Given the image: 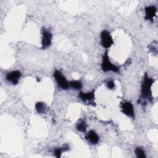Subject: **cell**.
<instances>
[{
  "mask_svg": "<svg viewBox=\"0 0 158 158\" xmlns=\"http://www.w3.org/2000/svg\"><path fill=\"white\" fill-rule=\"evenodd\" d=\"M154 82V80L149 77L148 75L146 73L144 74L143 80L141 84V98L139 101L145 99H148L150 102L152 100V90L151 88Z\"/></svg>",
  "mask_w": 158,
  "mask_h": 158,
  "instance_id": "cell-1",
  "label": "cell"
},
{
  "mask_svg": "<svg viewBox=\"0 0 158 158\" xmlns=\"http://www.w3.org/2000/svg\"><path fill=\"white\" fill-rule=\"evenodd\" d=\"M101 69L103 72H107L109 71H112L114 72H118L119 71V67L113 64L110 59L108 55V51L106 50L102 56Z\"/></svg>",
  "mask_w": 158,
  "mask_h": 158,
  "instance_id": "cell-2",
  "label": "cell"
},
{
  "mask_svg": "<svg viewBox=\"0 0 158 158\" xmlns=\"http://www.w3.org/2000/svg\"><path fill=\"white\" fill-rule=\"evenodd\" d=\"M101 44L104 48H110L113 44V39L109 31L107 30H103L101 33Z\"/></svg>",
  "mask_w": 158,
  "mask_h": 158,
  "instance_id": "cell-3",
  "label": "cell"
},
{
  "mask_svg": "<svg viewBox=\"0 0 158 158\" xmlns=\"http://www.w3.org/2000/svg\"><path fill=\"white\" fill-rule=\"evenodd\" d=\"M54 77L59 86L63 89H67L69 87V83L67 81L66 78L62 75L60 72L56 70L54 72Z\"/></svg>",
  "mask_w": 158,
  "mask_h": 158,
  "instance_id": "cell-4",
  "label": "cell"
},
{
  "mask_svg": "<svg viewBox=\"0 0 158 158\" xmlns=\"http://www.w3.org/2000/svg\"><path fill=\"white\" fill-rule=\"evenodd\" d=\"M120 108L122 112L126 115L131 118L135 117V110L133 105L128 101H125L120 103Z\"/></svg>",
  "mask_w": 158,
  "mask_h": 158,
  "instance_id": "cell-5",
  "label": "cell"
},
{
  "mask_svg": "<svg viewBox=\"0 0 158 158\" xmlns=\"http://www.w3.org/2000/svg\"><path fill=\"white\" fill-rule=\"evenodd\" d=\"M52 35L50 31L46 29H43L42 30V49H46L51 46L52 42Z\"/></svg>",
  "mask_w": 158,
  "mask_h": 158,
  "instance_id": "cell-6",
  "label": "cell"
},
{
  "mask_svg": "<svg viewBox=\"0 0 158 158\" xmlns=\"http://www.w3.org/2000/svg\"><path fill=\"white\" fill-rule=\"evenodd\" d=\"M21 77V72L19 70H14L7 73L6 78L7 81L12 83L14 85H16L19 83V80Z\"/></svg>",
  "mask_w": 158,
  "mask_h": 158,
  "instance_id": "cell-7",
  "label": "cell"
},
{
  "mask_svg": "<svg viewBox=\"0 0 158 158\" xmlns=\"http://www.w3.org/2000/svg\"><path fill=\"white\" fill-rule=\"evenodd\" d=\"M145 17L144 19L148 20L153 22L154 18L156 16L157 8L155 6H149L145 7Z\"/></svg>",
  "mask_w": 158,
  "mask_h": 158,
  "instance_id": "cell-8",
  "label": "cell"
},
{
  "mask_svg": "<svg viewBox=\"0 0 158 158\" xmlns=\"http://www.w3.org/2000/svg\"><path fill=\"white\" fill-rule=\"evenodd\" d=\"M85 138L88 141H89L91 143H92L93 144H96L98 143L99 140V138L98 135L94 130H90L86 134Z\"/></svg>",
  "mask_w": 158,
  "mask_h": 158,
  "instance_id": "cell-9",
  "label": "cell"
},
{
  "mask_svg": "<svg viewBox=\"0 0 158 158\" xmlns=\"http://www.w3.org/2000/svg\"><path fill=\"white\" fill-rule=\"evenodd\" d=\"M79 98L83 100V101H89L91 102L94 100V91H92L91 92L88 93H83V92H80Z\"/></svg>",
  "mask_w": 158,
  "mask_h": 158,
  "instance_id": "cell-10",
  "label": "cell"
},
{
  "mask_svg": "<svg viewBox=\"0 0 158 158\" xmlns=\"http://www.w3.org/2000/svg\"><path fill=\"white\" fill-rule=\"evenodd\" d=\"M35 109L40 114L44 113L46 109V105L43 102H38L35 104Z\"/></svg>",
  "mask_w": 158,
  "mask_h": 158,
  "instance_id": "cell-11",
  "label": "cell"
},
{
  "mask_svg": "<svg viewBox=\"0 0 158 158\" xmlns=\"http://www.w3.org/2000/svg\"><path fill=\"white\" fill-rule=\"evenodd\" d=\"M86 127H87V125L85 121H84L83 120H80L76 125L77 130L80 132L85 131L86 130Z\"/></svg>",
  "mask_w": 158,
  "mask_h": 158,
  "instance_id": "cell-12",
  "label": "cell"
},
{
  "mask_svg": "<svg viewBox=\"0 0 158 158\" xmlns=\"http://www.w3.org/2000/svg\"><path fill=\"white\" fill-rule=\"evenodd\" d=\"M69 86L76 89H80L82 88V83L80 81L72 80L69 82Z\"/></svg>",
  "mask_w": 158,
  "mask_h": 158,
  "instance_id": "cell-13",
  "label": "cell"
},
{
  "mask_svg": "<svg viewBox=\"0 0 158 158\" xmlns=\"http://www.w3.org/2000/svg\"><path fill=\"white\" fill-rule=\"evenodd\" d=\"M69 149L68 147L64 146V148H56L55 149L54 151V154L56 157H60L62 155V152L63 151H67Z\"/></svg>",
  "mask_w": 158,
  "mask_h": 158,
  "instance_id": "cell-14",
  "label": "cell"
},
{
  "mask_svg": "<svg viewBox=\"0 0 158 158\" xmlns=\"http://www.w3.org/2000/svg\"><path fill=\"white\" fill-rule=\"evenodd\" d=\"M135 153L136 154V156L138 158H146V154L143 149L141 148L137 147L136 148L135 150Z\"/></svg>",
  "mask_w": 158,
  "mask_h": 158,
  "instance_id": "cell-15",
  "label": "cell"
},
{
  "mask_svg": "<svg viewBox=\"0 0 158 158\" xmlns=\"http://www.w3.org/2000/svg\"><path fill=\"white\" fill-rule=\"evenodd\" d=\"M106 85H107V87L110 89H112L115 88V83L112 80H109L106 83Z\"/></svg>",
  "mask_w": 158,
  "mask_h": 158,
  "instance_id": "cell-16",
  "label": "cell"
}]
</instances>
